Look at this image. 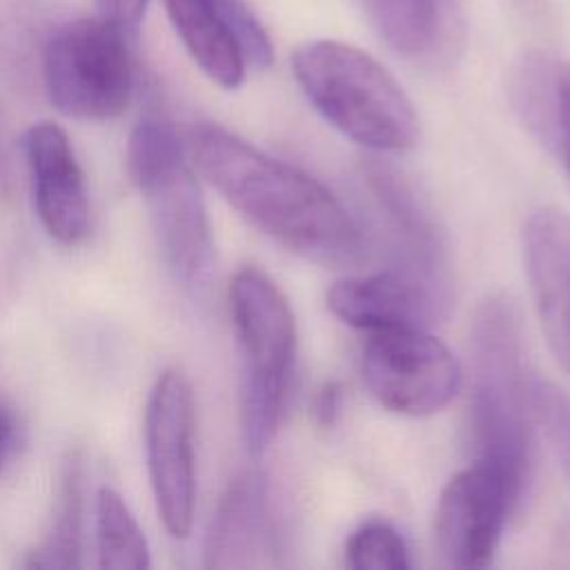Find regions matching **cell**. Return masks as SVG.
<instances>
[{
    "label": "cell",
    "mask_w": 570,
    "mask_h": 570,
    "mask_svg": "<svg viewBox=\"0 0 570 570\" xmlns=\"http://www.w3.org/2000/svg\"><path fill=\"white\" fill-rule=\"evenodd\" d=\"M203 563L216 570L278 563L269 488L261 472H243L227 485L207 530Z\"/></svg>",
    "instance_id": "cell-14"
},
{
    "label": "cell",
    "mask_w": 570,
    "mask_h": 570,
    "mask_svg": "<svg viewBox=\"0 0 570 570\" xmlns=\"http://www.w3.org/2000/svg\"><path fill=\"white\" fill-rule=\"evenodd\" d=\"M185 147L198 174L285 249L327 267L361 261L358 223L316 178L212 122L191 127Z\"/></svg>",
    "instance_id": "cell-1"
},
{
    "label": "cell",
    "mask_w": 570,
    "mask_h": 570,
    "mask_svg": "<svg viewBox=\"0 0 570 570\" xmlns=\"http://www.w3.org/2000/svg\"><path fill=\"white\" fill-rule=\"evenodd\" d=\"M196 405L185 372L165 370L147 399L145 454L158 517L174 539L191 532L196 508Z\"/></svg>",
    "instance_id": "cell-7"
},
{
    "label": "cell",
    "mask_w": 570,
    "mask_h": 570,
    "mask_svg": "<svg viewBox=\"0 0 570 570\" xmlns=\"http://www.w3.org/2000/svg\"><path fill=\"white\" fill-rule=\"evenodd\" d=\"M525 272L548 345L570 374V214L546 205L523 227Z\"/></svg>",
    "instance_id": "cell-13"
},
{
    "label": "cell",
    "mask_w": 570,
    "mask_h": 570,
    "mask_svg": "<svg viewBox=\"0 0 570 570\" xmlns=\"http://www.w3.org/2000/svg\"><path fill=\"white\" fill-rule=\"evenodd\" d=\"M127 174L142 194L169 272L187 287L200 285L212 269V229L187 147L169 122L147 118L134 127Z\"/></svg>",
    "instance_id": "cell-5"
},
{
    "label": "cell",
    "mask_w": 570,
    "mask_h": 570,
    "mask_svg": "<svg viewBox=\"0 0 570 570\" xmlns=\"http://www.w3.org/2000/svg\"><path fill=\"white\" fill-rule=\"evenodd\" d=\"M372 396L403 416H432L459 392L461 367L450 347L425 327L372 332L361 356Z\"/></svg>",
    "instance_id": "cell-8"
},
{
    "label": "cell",
    "mask_w": 570,
    "mask_h": 570,
    "mask_svg": "<svg viewBox=\"0 0 570 570\" xmlns=\"http://www.w3.org/2000/svg\"><path fill=\"white\" fill-rule=\"evenodd\" d=\"M16 191V169H13V149L4 122L0 118V200H9Z\"/></svg>",
    "instance_id": "cell-25"
},
{
    "label": "cell",
    "mask_w": 570,
    "mask_h": 570,
    "mask_svg": "<svg viewBox=\"0 0 570 570\" xmlns=\"http://www.w3.org/2000/svg\"><path fill=\"white\" fill-rule=\"evenodd\" d=\"M24 156L47 234L65 245L82 240L89 232V196L67 131L51 120L31 125L24 134Z\"/></svg>",
    "instance_id": "cell-12"
},
{
    "label": "cell",
    "mask_w": 570,
    "mask_h": 570,
    "mask_svg": "<svg viewBox=\"0 0 570 570\" xmlns=\"http://www.w3.org/2000/svg\"><path fill=\"white\" fill-rule=\"evenodd\" d=\"M445 0H363L379 36L401 56L430 53L441 36Z\"/></svg>",
    "instance_id": "cell-19"
},
{
    "label": "cell",
    "mask_w": 570,
    "mask_h": 570,
    "mask_svg": "<svg viewBox=\"0 0 570 570\" xmlns=\"http://www.w3.org/2000/svg\"><path fill=\"white\" fill-rule=\"evenodd\" d=\"M341 385L336 381H325L316 387L312 399V416L321 428H332L341 412Z\"/></svg>",
    "instance_id": "cell-24"
},
{
    "label": "cell",
    "mask_w": 570,
    "mask_h": 570,
    "mask_svg": "<svg viewBox=\"0 0 570 570\" xmlns=\"http://www.w3.org/2000/svg\"><path fill=\"white\" fill-rule=\"evenodd\" d=\"M85 481V456L80 450H69L60 461L49 525L40 543L27 552L24 568L69 570L82 566Z\"/></svg>",
    "instance_id": "cell-18"
},
{
    "label": "cell",
    "mask_w": 570,
    "mask_h": 570,
    "mask_svg": "<svg viewBox=\"0 0 570 570\" xmlns=\"http://www.w3.org/2000/svg\"><path fill=\"white\" fill-rule=\"evenodd\" d=\"M512 98L528 129L570 174V65L528 56L514 71Z\"/></svg>",
    "instance_id": "cell-16"
},
{
    "label": "cell",
    "mask_w": 570,
    "mask_h": 570,
    "mask_svg": "<svg viewBox=\"0 0 570 570\" xmlns=\"http://www.w3.org/2000/svg\"><path fill=\"white\" fill-rule=\"evenodd\" d=\"M167 18L200 71L236 89L247 67L272 65V42L243 0H163Z\"/></svg>",
    "instance_id": "cell-10"
},
{
    "label": "cell",
    "mask_w": 570,
    "mask_h": 570,
    "mask_svg": "<svg viewBox=\"0 0 570 570\" xmlns=\"http://www.w3.org/2000/svg\"><path fill=\"white\" fill-rule=\"evenodd\" d=\"M227 296L243 356L240 434L245 450L261 456L278 430L296 354V323L285 294L258 267H240Z\"/></svg>",
    "instance_id": "cell-4"
},
{
    "label": "cell",
    "mask_w": 570,
    "mask_h": 570,
    "mask_svg": "<svg viewBox=\"0 0 570 570\" xmlns=\"http://www.w3.org/2000/svg\"><path fill=\"white\" fill-rule=\"evenodd\" d=\"M67 16L56 0H0V76L9 87L42 91V56Z\"/></svg>",
    "instance_id": "cell-17"
},
{
    "label": "cell",
    "mask_w": 570,
    "mask_h": 570,
    "mask_svg": "<svg viewBox=\"0 0 570 570\" xmlns=\"http://www.w3.org/2000/svg\"><path fill=\"white\" fill-rule=\"evenodd\" d=\"M147 4L149 0H96L100 16L116 22L127 33H134L140 27Z\"/></svg>",
    "instance_id": "cell-22"
},
{
    "label": "cell",
    "mask_w": 570,
    "mask_h": 570,
    "mask_svg": "<svg viewBox=\"0 0 570 570\" xmlns=\"http://www.w3.org/2000/svg\"><path fill=\"white\" fill-rule=\"evenodd\" d=\"M345 561L354 570H405L410 568L403 537L383 521H367L352 532L345 546Z\"/></svg>",
    "instance_id": "cell-21"
},
{
    "label": "cell",
    "mask_w": 570,
    "mask_h": 570,
    "mask_svg": "<svg viewBox=\"0 0 570 570\" xmlns=\"http://www.w3.org/2000/svg\"><path fill=\"white\" fill-rule=\"evenodd\" d=\"M96 548L98 563L107 570H145L151 563L140 523L111 485L96 492Z\"/></svg>",
    "instance_id": "cell-20"
},
{
    "label": "cell",
    "mask_w": 570,
    "mask_h": 570,
    "mask_svg": "<svg viewBox=\"0 0 570 570\" xmlns=\"http://www.w3.org/2000/svg\"><path fill=\"white\" fill-rule=\"evenodd\" d=\"M292 71L314 109L372 151H405L419 140V116L396 78L367 51L312 40L292 53Z\"/></svg>",
    "instance_id": "cell-3"
},
{
    "label": "cell",
    "mask_w": 570,
    "mask_h": 570,
    "mask_svg": "<svg viewBox=\"0 0 570 570\" xmlns=\"http://www.w3.org/2000/svg\"><path fill=\"white\" fill-rule=\"evenodd\" d=\"M20 436H22V423H20L18 410L7 399H0V474L16 456Z\"/></svg>",
    "instance_id": "cell-23"
},
{
    "label": "cell",
    "mask_w": 570,
    "mask_h": 570,
    "mask_svg": "<svg viewBox=\"0 0 570 570\" xmlns=\"http://www.w3.org/2000/svg\"><path fill=\"white\" fill-rule=\"evenodd\" d=\"M363 174L401 243L407 247V269L445 289V245L425 203L416 196L412 185L385 163L370 160L365 163Z\"/></svg>",
    "instance_id": "cell-15"
},
{
    "label": "cell",
    "mask_w": 570,
    "mask_h": 570,
    "mask_svg": "<svg viewBox=\"0 0 570 570\" xmlns=\"http://www.w3.org/2000/svg\"><path fill=\"white\" fill-rule=\"evenodd\" d=\"M325 301L327 309L345 325L372 334L396 327H428L445 305V292L421 274L399 267L336 281Z\"/></svg>",
    "instance_id": "cell-11"
},
{
    "label": "cell",
    "mask_w": 570,
    "mask_h": 570,
    "mask_svg": "<svg viewBox=\"0 0 570 570\" xmlns=\"http://www.w3.org/2000/svg\"><path fill=\"white\" fill-rule=\"evenodd\" d=\"M519 497L510 476L490 463L474 461L454 474L441 490L434 512V543L443 563L488 566Z\"/></svg>",
    "instance_id": "cell-9"
},
{
    "label": "cell",
    "mask_w": 570,
    "mask_h": 570,
    "mask_svg": "<svg viewBox=\"0 0 570 570\" xmlns=\"http://www.w3.org/2000/svg\"><path fill=\"white\" fill-rule=\"evenodd\" d=\"M468 430L474 461L503 470L523 492L532 459L534 383L523 365L521 325L512 301L485 296L470 323Z\"/></svg>",
    "instance_id": "cell-2"
},
{
    "label": "cell",
    "mask_w": 570,
    "mask_h": 570,
    "mask_svg": "<svg viewBox=\"0 0 570 570\" xmlns=\"http://www.w3.org/2000/svg\"><path fill=\"white\" fill-rule=\"evenodd\" d=\"M129 33L98 16H67L42 56V94L65 116L111 120L134 94Z\"/></svg>",
    "instance_id": "cell-6"
}]
</instances>
